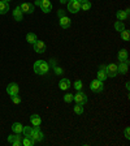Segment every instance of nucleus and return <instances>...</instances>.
Listing matches in <instances>:
<instances>
[{
	"mask_svg": "<svg viewBox=\"0 0 130 146\" xmlns=\"http://www.w3.org/2000/svg\"><path fill=\"white\" fill-rule=\"evenodd\" d=\"M53 70H55V74H56V76H61V74L64 73V69H63V68L57 67V65H55V67H53Z\"/></svg>",
	"mask_w": 130,
	"mask_h": 146,
	"instance_id": "nucleus-31",
	"label": "nucleus"
},
{
	"mask_svg": "<svg viewBox=\"0 0 130 146\" xmlns=\"http://www.w3.org/2000/svg\"><path fill=\"white\" fill-rule=\"evenodd\" d=\"M22 129H24V125L21 123H13L12 124V132L16 134H21L22 133Z\"/></svg>",
	"mask_w": 130,
	"mask_h": 146,
	"instance_id": "nucleus-19",
	"label": "nucleus"
},
{
	"mask_svg": "<svg viewBox=\"0 0 130 146\" xmlns=\"http://www.w3.org/2000/svg\"><path fill=\"white\" fill-rule=\"evenodd\" d=\"M59 88H60V90L67 91L68 89L70 88V81H69L68 78H63V80H60V82H59Z\"/></svg>",
	"mask_w": 130,
	"mask_h": 146,
	"instance_id": "nucleus-17",
	"label": "nucleus"
},
{
	"mask_svg": "<svg viewBox=\"0 0 130 146\" xmlns=\"http://www.w3.org/2000/svg\"><path fill=\"white\" fill-rule=\"evenodd\" d=\"M63 16H65V9H59L57 11V17L60 18V17H63Z\"/></svg>",
	"mask_w": 130,
	"mask_h": 146,
	"instance_id": "nucleus-35",
	"label": "nucleus"
},
{
	"mask_svg": "<svg viewBox=\"0 0 130 146\" xmlns=\"http://www.w3.org/2000/svg\"><path fill=\"white\" fill-rule=\"evenodd\" d=\"M77 1H78L79 4H82V3H83V1H86V0H77Z\"/></svg>",
	"mask_w": 130,
	"mask_h": 146,
	"instance_id": "nucleus-38",
	"label": "nucleus"
},
{
	"mask_svg": "<svg viewBox=\"0 0 130 146\" xmlns=\"http://www.w3.org/2000/svg\"><path fill=\"white\" fill-rule=\"evenodd\" d=\"M36 40H38V36H36V34L29 33V34L26 35V42H27V43H30V44H34Z\"/></svg>",
	"mask_w": 130,
	"mask_h": 146,
	"instance_id": "nucleus-21",
	"label": "nucleus"
},
{
	"mask_svg": "<svg viewBox=\"0 0 130 146\" xmlns=\"http://www.w3.org/2000/svg\"><path fill=\"white\" fill-rule=\"evenodd\" d=\"M30 123L33 127H40V124H42V119H40L39 115H36V113H34V115L30 116Z\"/></svg>",
	"mask_w": 130,
	"mask_h": 146,
	"instance_id": "nucleus-15",
	"label": "nucleus"
},
{
	"mask_svg": "<svg viewBox=\"0 0 130 146\" xmlns=\"http://www.w3.org/2000/svg\"><path fill=\"white\" fill-rule=\"evenodd\" d=\"M31 132H33V127H24V129H22V134H24V137H30Z\"/></svg>",
	"mask_w": 130,
	"mask_h": 146,
	"instance_id": "nucleus-26",
	"label": "nucleus"
},
{
	"mask_svg": "<svg viewBox=\"0 0 130 146\" xmlns=\"http://www.w3.org/2000/svg\"><path fill=\"white\" fill-rule=\"evenodd\" d=\"M67 1H69V0H67Z\"/></svg>",
	"mask_w": 130,
	"mask_h": 146,
	"instance_id": "nucleus-40",
	"label": "nucleus"
},
{
	"mask_svg": "<svg viewBox=\"0 0 130 146\" xmlns=\"http://www.w3.org/2000/svg\"><path fill=\"white\" fill-rule=\"evenodd\" d=\"M22 138L24 137L20 136V134H12V136H8V142H11L13 146H20L22 142Z\"/></svg>",
	"mask_w": 130,
	"mask_h": 146,
	"instance_id": "nucleus-8",
	"label": "nucleus"
},
{
	"mask_svg": "<svg viewBox=\"0 0 130 146\" xmlns=\"http://www.w3.org/2000/svg\"><path fill=\"white\" fill-rule=\"evenodd\" d=\"M129 60V52H127V50L122 48L120 50V52H118V61L121 63V61H126Z\"/></svg>",
	"mask_w": 130,
	"mask_h": 146,
	"instance_id": "nucleus-18",
	"label": "nucleus"
},
{
	"mask_svg": "<svg viewBox=\"0 0 130 146\" xmlns=\"http://www.w3.org/2000/svg\"><path fill=\"white\" fill-rule=\"evenodd\" d=\"M99 68H102V69L106 70L107 77H112V78H115V77L118 74V72H117V65H116V64H113V63L108 64V65H104V64H102Z\"/></svg>",
	"mask_w": 130,
	"mask_h": 146,
	"instance_id": "nucleus-1",
	"label": "nucleus"
},
{
	"mask_svg": "<svg viewBox=\"0 0 130 146\" xmlns=\"http://www.w3.org/2000/svg\"><path fill=\"white\" fill-rule=\"evenodd\" d=\"M34 72H35L36 74H40V70H39V60L34 63Z\"/></svg>",
	"mask_w": 130,
	"mask_h": 146,
	"instance_id": "nucleus-33",
	"label": "nucleus"
},
{
	"mask_svg": "<svg viewBox=\"0 0 130 146\" xmlns=\"http://www.w3.org/2000/svg\"><path fill=\"white\" fill-rule=\"evenodd\" d=\"M59 24L63 29H69L70 25H72V21H70V18L67 17V16H63V17L59 18Z\"/></svg>",
	"mask_w": 130,
	"mask_h": 146,
	"instance_id": "nucleus-12",
	"label": "nucleus"
},
{
	"mask_svg": "<svg viewBox=\"0 0 130 146\" xmlns=\"http://www.w3.org/2000/svg\"><path fill=\"white\" fill-rule=\"evenodd\" d=\"M39 7H40L43 13H49L52 11V3L49 0H40Z\"/></svg>",
	"mask_w": 130,
	"mask_h": 146,
	"instance_id": "nucleus-9",
	"label": "nucleus"
},
{
	"mask_svg": "<svg viewBox=\"0 0 130 146\" xmlns=\"http://www.w3.org/2000/svg\"><path fill=\"white\" fill-rule=\"evenodd\" d=\"M13 18H15L16 21H22V18H24V13H22V11L20 9V7H16L15 11H13Z\"/></svg>",
	"mask_w": 130,
	"mask_h": 146,
	"instance_id": "nucleus-16",
	"label": "nucleus"
},
{
	"mask_svg": "<svg viewBox=\"0 0 130 146\" xmlns=\"http://www.w3.org/2000/svg\"><path fill=\"white\" fill-rule=\"evenodd\" d=\"M73 111H74V113L76 115H82L83 113V106L82 104H74V107H73Z\"/></svg>",
	"mask_w": 130,
	"mask_h": 146,
	"instance_id": "nucleus-25",
	"label": "nucleus"
},
{
	"mask_svg": "<svg viewBox=\"0 0 130 146\" xmlns=\"http://www.w3.org/2000/svg\"><path fill=\"white\" fill-rule=\"evenodd\" d=\"M60 3H61V4H67L68 1H67V0H60Z\"/></svg>",
	"mask_w": 130,
	"mask_h": 146,
	"instance_id": "nucleus-37",
	"label": "nucleus"
},
{
	"mask_svg": "<svg viewBox=\"0 0 130 146\" xmlns=\"http://www.w3.org/2000/svg\"><path fill=\"white\" fill-rule=\"evenodd\" d=\"M90 8H91V3L88 1V0H86V1H83V3L81 4V9H82V11H88Z\"/></svg>",
	"mask_w": 130,
	"mask_h": 146,
	"instance_id": "nucleus-29",
	"label": "nucleus"
},
{
	"mask_svg": "<svg viewBox=\"0 0 130 146\" xmlns=\"http://www.w3.org/2000/svg\"><path fill=\"white\" fill-rule=\"evenodd\" d=\"M127 70H129V60L121 61L120 65H117V72L120 73V74H126Z\"/></svg>",
	"mask_w": 130,
	"mask_h": 146,
	"instance_id": "nucleus-11",
	"label": "nucleus"
},
{
	"mask_svg": "<svg viewBox=\"0 0 130 146\" xmlns=\"http://www.w3.org/2000/svg\"><path fill=\"white\" fill-rule=\"evenodd\" d=\"M73 86H74V89L78 91V90H82V88H83V84H82L81 80H77V81L73 84Z\"/></svg>",
	"mask_w": 130,
	"mask_h": 146,
	"instance_id": "nucleus-30",
	"label": "nucleus"
},
{
	"mask_svg": "<svg viewBox=\"0 0 130 146\" xmlns=\"http://www.w3.org/2000/svg\"><path fill=\"white\" fill-rule=\"evenodd\" d=\"M33 48L36 54H44L47 46H46V43L43 42V40H36V42L33 44Z\"/></svg>",
	"mask_w": 130,
	"mask_h": 146,
	"instance_id": "nucleus-6",
	"label": "nucleus"
},
{
	"mask_svg": "<svg viewBox=\"0 0 130 146\" xmlns=\"http://www.w3.org/2000/svg\"><path fill=\"white\" fill-rule=\"evenodd\" d=\"M3 1H5V3H9V1H12V0H3Z\"/></svg>",
	"mask_w": 130,
	"mask_h": 146,
	"instance_id": "nucleus-39",
	"label": "nucleus"
},
{
	"mask_svg": "<svg viewBox=\"0 0 130 146\" xmlns=\"http://www.w3.org/2000/svg\"><path fill=\"white\" fill-rule=\"evenodd\" d=\"M55 65H56V59H51V60H49V67L53 68Z\"/></svg>",
	"mask_w": 130,
	"mask_h": 146,
	"instance_id": "nucleus-36",
	"label": "nucleus"
},
{
	"mask_svg": "<svg viewBox=\"0 0 130 146\" xmlns=\"http://www.w3.org/2000/svg\"><path fill=\"white\" fill-rule=\"evenodd\" d=\"M73 99H74V95L73 94H64V102L65 103H72Z\"/></svg>",
	"mask_w": 130,
	"mask_h": 146,
	"instance_id": "nucleus-28",
	"label": "nucleus"
},
{
	"mask_svg": "<svg viewBox=\"0 0 130 146\" xmlns=\"http://www.w3.org/2000/svg\"><path fill=\"white\" fill-rule=\"evenodd\" d=\"M98 80H100V81H106L108 77H107V73H106V70L104 69H102V68H99V70H98Z\"/></svg>",
	"mask_w": 130,
	"mask_h": 146,
	"instance_id": "nucleus-23",
	"label": "nucleus"
},
{
	"mask_svg": "<svg viewBox=\"0 0 130 146\" xmlns=\"http://www.w3.org/2000/svg\"><path fill=\"white\" fill-rule=\"evenodd\" d=\"M21 143L24 146H34V145H35V141H34L31 137H24Z\"/></svg>",
	"mask_w": 130,
	"mask_h": 146,
	"instance_id": "nucleus-22",
	"label": "nucleus"
},
{
	"mask_svg": "<svg viewBox=\"0 0 130 146\" xmlns=\"http://www.w3.org/2000/svg\"><path fill=\"white\" fill-rule=\"evenodd\" d=\"M124 133H125V138H126V140H129V138H130V128L129 127L125 128Z\"/></svg>",
	"mask_w": 130,
	"mask_h": 146,
	"instance_id": "nucleus-34",
	"label": "nucleus"
},
{
	"mask_svg": "<svg viewBox=\"0 0 130 146\" xmlns=\"http://www.w3.org/2000/svg\"><path fill=\"white\" fill-rule=\"evenodd\" d=\"M9 3H5L3 0H0V15H5L9 11Z\"/></svg>",
	"mask_w": 130,
	"mask_h": 146,
	"instance_id": "nucleus-20",
	"label": "nucleus"
},
{
	"mask_svg": "<svg viewBox=\"0 0 130 146\" xmlns=\"http://www.w3.org/2000/svg\"><path fill=\"white\" fill-rule=\"evenodd\" d=\"M11 98H12V102L15 104H20V103H21V98L18 97V95H13V97H11Z\"/></svg>",
	"mask_w": 130,
	"mask_h": 146,
	"instance_id": "nucleus-32",
	"label": "nucleus"
},
{
	"mask_svg": "<svg viewBox=\"0 0 130 146\" xmlns=\"http://www.w3.org/2000/svg\"><path fill=\"white\" fill-rule=\"evenodd\" d=\"M90 90L96 93V94H100V93H103L104 90V84L103 81H100V80H92L90 84Z\"/></svg>",
	"mask_w": 130,
	"mask_h": 146,
	"instance_id": "nucleus-2",
	"label": "nucleus"
},
{
	"mask_svg": "<svg viewBox=\"0 0 130 146\" xmlns=\"http://www.w3.org/2000/svg\"><path fill=\"white\" fill-rule=\"evenodd\" d=\"M7 93H8L11 97H13V95H18V93H20V88H18V85L16 84V82H11V84L7 86Z\"/></svg>",
	"mask_w": 130,
	"mask_h": 146,
	"instance_id": "nucleus-7",
	"label": "nucleus"
},
{
	"mask_svg": "<svg viewBox=\"0 0 130 146\" xmlns=\"http://www.w3.org/2000/svg\"><path fill=\"white\" fill-rule=\"evenodd\" d=\"M73 100H74L77 104H82V106H83V104L87 102V95H86L82 90H78L76 94H74V99Z\"/></svg>",
	"mask_w": 130,
	"mask_h": 146,
	"instance_id": "nucleus-5",
	"label": "nucleus"
},
{
	"mask_svg": "<svg viewBox=\"0 0 130 146\" xmlns=\"http://www.w3.org/2000/svg\"><path fill=\"white\" fill-rule=\"evenodd\" d=\"M67 5H68V11L70 13H73V15H76V13H78L81 11V4L77 0H69L67 3Z\"/></svg>",
	"mask_w": 130,
	"mask_h": 146,
	"instance_id": "nucleus-3",
	"label": "nucleus"
},
{
	"mask_svg": "<svg viewBox=\"0 0 130 146\" xmlns=\"http://www.w3.org/2000/svg\"><path fill=\"white\" fill-rule=\"evenodd\" d=\"M120 36H121L122 40H125V42H129V39H130V31L126 30V29H124L122 31H120Z\"/></svg>",
	"mask_w": 130,
	"mask_h": 146,
	"instance_id": "nucleus-24",
	"label": "nucleus"
},
{
	"mask_svg": "<svg viewBox=\"0 0 130 146\" xmlns=\"http://www.w3.org/2000/svg\"><path fill=\"white\" fill-rule=\"evenodd\" d=\"M115 29L117 31H122L125 29V25H124V22L122 21H116L115 22Z\"/></svg>",
	"mask_w": 130,
	"mask_h": 146,
	"instance_id": "nucleus-27",
	"label": "nucleus"
},
{
	"mask_svg": "<svg viewBox=\"0 0 130 146\" xmlns=\"http://www.w3.org/2000/svg\"><path fill=\"white\" fill-rule=\"evenodd\" d=\"M116 17H117L118 21H126L127 18H129V8L125 9V11H118L116 13Z\"/></svg>",
	"mask_w": 130,
	"mask_h": 146,
	"instance_id": "nucleus-14",
	"label": "nucleus"
},
{
	"mask_svg": "<svg viewBox=\"0 0 130 146\" xmlns=\"http://www.w3.org/2000/svg\"><path fill=\"white\" fill-rule=\"evenodd\" d=\"M39 70H40V76L48 73L49 72V64L44 60H39Z\"/></svg>",
	"mask_w": 130,
	"mask_h": 146,
	"instance_id": "nucleus-13",
	"label": "nucleus"
},
{
	"mask_svg": "<svg viewBox=\"0 0 130 146\" xmlns=\"http://www.w3.org/2000/svg\"><path fill=\"white\" fill-rule=\"evenodd\" d=\"M31 138H33L35 142H39V141H43L44 140V134L43 132L40 131V127H33V132H31Z\"/></svg>",
	"mask_w": 130,
	"mask_h": 146,
	"instance_id": "nucleus-4",
	"label": "nucleus"
},
{
	"mask_svg": "<svg viewBox=\"0 0 130 146\" xmlns=\"http://www.w3.org/2000/svg\"><path fill=\"white\" fill-rule=\"evenodd\" d=\"M20 9L22 11V13H27V15H31L34 12V5L31 3H21L20 4Z\"/></svg>",
	"mask_w": 130,
	"mask_h": 146,
	"instance_id": "nucleus-10",
	"label": "nucleus"
}]
</instances>
